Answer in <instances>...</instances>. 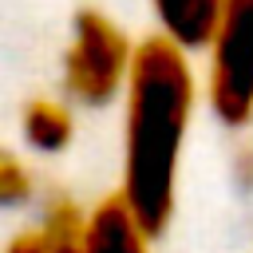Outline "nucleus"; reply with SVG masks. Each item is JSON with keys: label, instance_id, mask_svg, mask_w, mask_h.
Returning <instances> with one entry per match:
<instances>
[{"label": "nucleus", "instance_id": "nucleus-6", "mask_svg": "<svg viewBox=\"0 0 253 253\" xmlns=\"http://www.w3.org/2000/svg\"><path fill=\"white\" fill-rule=\"evenodd\" d=\"M79 253H154V233L119 202V194H103L99 202H87Z\"/></svg>", "mask_w": 253, "mask_h": 253}, {"label": "nucleus", "instance_id": "nucleus-3", "mask_svg": "<svg viewBox=\"0 0 253 253\" xmlns=\"http://www.w3.org/2000/svg\"><path fill=\"white\" fill-rule=\"evenodd\" d=\"M198 51L206 111L221 126L245 130L253 123V0H225Z\"/></svg>", "mask_w": 253, "mask_h": 253}, {"label": "nucleus", "instance_id": "nucleus-4", "mask_svg": "<svg viewBox=\"0 0 253 253\" xmlns=\"http://www.w3.org/2000/svg\"><path fill=\"white\" fill-rule=\"evenodd\" d=\"M87 225V202H79L71 190L47 186V194L20 217H12V229L0 237V253H79Z\"/></svg>", "mask_w": 253, "mask_h": 253}, {"label": "nucleus", "instance_id": "nucleus-8", "mask_svg": "<svg viewBox=\"0 0 253 253\" xmlns=\"http://www.w3.org/2000/svg\"><path fill=\"white\" fill-rule=\"evenodd\" d=\"M47 194L40 162L16 142H0V213L20 217Z\"/></svg>", "mask_w": 253, "mask_h": 253}, {"label": "nucleus", "instance_id": "nucleus-1", "mask_svg": "<svg viewBox=\"0 0 253 253\" xmlns=\"http://www.w3.org/2000/svg\"><path fill=\"white\" fill-rule=\"evenodd\" d=\"M202 103V83L194 51L150 32L138 40L130 79L119 107V202L158 237L182 190L186 146L194 115Z\"/></svg>", "mask_w": 253, "mask_h": 253}, {"label": "nucleus", "instance_id": "nucleus-2", "mask_svg": "<svg viewBox=\"0 0 253 253\" xmlns=\"http://www.w3.org/2000/svg\"><path fill=\"white\" fill-rule=\"evenodd\" d=\"M138 40L126 32L119 16H111L99 4L75 8L59 67H55V91L83 115V111H107L123 99V87L134 67Z\"/></svg>", "mask_w": 253, "mask_h": 253}, {"label": "nucleus", "instance_id": "nucleus-5", "mask_svg": "<svg viewBox=\"0 0 253 253\" xmlns=\"http://www.w3.org/2000/svg\"><path fill=\"white\" fill-rule=\"evenodd\" d=\"M79 138V111L59 95L43 91L20 103L16 111V146L28 150L36 162L63 158Z\"/></svg>", "mask_w": 253, "mask_h": 253}, {"label": "nucleus", "instance_id": "nucleus-7", "mask_svg": "<svg viewBox=\"0 0 253 253\" xmlns=\"http://www.w3.org/2000/svg\"><path fill=\"white\" fill-rule=\"evenodd\" d=\"M221 4L225 0H146L150 20H154V32L166 36V40H174L186 51H198L202 47V40L210 36Z\"/></svg>", "mask_w": 253, "mask_h": 253}]
</instances>
